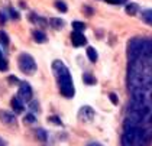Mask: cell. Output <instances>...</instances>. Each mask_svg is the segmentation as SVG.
<instances>
[{
  "label": "cell",
  "mask_w": 152,
  "mask_h": 146,
  "mask_svg": "<svg viewBox=\"0 0 152 146\" xmlns=\"http://www.w3.org/2000/svg\"><path fill=\"white\" fill-rule=\"evenodd\" d=\"M128 85L132 100L152 109V39H142L138 56L129 62Z\"/></svg>",
  "instance_id": "6da1fadb"
},
{
  "label": "cell",
  "mask_w": 152,
  "mask_h": 146,
  "mask_svg": "<svg viewBox=\"0 0 152 146\" xmlns=\"http://www.w3.org/2000/svg\"><path fill=\"white\" fill-rule=\"evenodd\" d=\"M52 72L57 78V82H58L59 93L67 99L74 97L75 88H74V84H72V77H71L67 65L61 59H55L52 62Z\"/></svg>",
  "instance_id": "7a4b0ae2"
},
{
  "label": "cell",
  "mask_w": 152,
  "mask_h": 146,
  "mask_svg": "<svg viewBox=\"0 0 152 146\" xmlns=\"http://www.w3.org/2000/svg\"><path fill=\"white\" fill-rule=\"evenodd\" d=\"M18 67L19 69L23 72L25 75H34L36 72V62L34 59V56L29 55V54H20L18 58Z\"/></svg>",
  "instance_id": "3957f363"
},
{
  "label": "cell",
  "mask_w": 152,
  "mask_h": 146,
  "mask_svg": "<svg viewBox=\"0 0 152 146\" xmlns=\"http://www.w3.org/2000/svg\"><path fill=\"white\" fill-rule=\"evenodd\" d=\"M94 116H96V113L91 107H88V106H84L81 107L80 110H78V119L84 122V123H90V122H93L94 120Z\"/></svg>",
  "instance_id": "277c9868"
},
{
  "label": "cell",
  "mask_w": 152,
  "mask_h": 146,
  "mask_svg": "<svg viewBox=\"0 0 152 146\" xmlns=\"http://www.w3.org/2000/svg\"><path fill=\"white\" fill-rule=\"evenodd\" d=\"M18 97H19L22 101H31L32 100V88H31V85H29L26 81H22V82H20Z\"/></svg>",
  "instance_id": "5b68a950"
},
{
  "label": "cell",
  "mask_w": 152,
  "mask_h": 146,
  "mask_svg": "<svg viewBox=\"0 0 152 146\" xmlns=\"http://www.w3.org/2000/svg\"><path fill=\"white\" fill-rule=\"evenodd\" d=\"M71 44H72V46H75V48L84 46L87 44V38L83 35V32L72 31V32H71Z\"/></svg>",
  "instance_id": "8992f818"
},
{
  "label": "cell",
  "mask_w": 152,
  "mask_h": 146,
  "mask_svg": "<svg viewBox=\"0 0 152 146\" xmlns=\"http://www.w3.org/2000/svg\"><path fill=\"white\" fill-rule=\"evenodd\" d=\"M0 120H1V123L7 124V126H16V123H18L16 116L7 110H0Z\"/></svg>",
  "instance_id": "52a82bcc"
},
{
  "label": "cell",
  "mask_w": 152,
  "mask_h": 146,
  "mask_svg": "<svg viewBox=\"0 0 152 146\" xmlns=\"http://www.w3.org/2000/svg\"><path fill=\"white\" fill-rule=\"evenodd\" d=\"M10 106H12V109L15 110V113H18V114H20V113L25 110L23 101L20 100L18 96H16V97H13L12 100H10Z\"/></svg>",
  "instance_id": "ba28073f"
},
{
  "label": "cell",
  "mask_w": 152,
  "mask_h": 146,
  "mask_svg": "<svg viewBox=\"0 0 152 146\" xmlns=\"http://www.w3.org/2000/svg\"><path fill=\"white\" fill-rule=\"evenodd\" d=\"M28 19L31 20V22H34L35 25H39V26H47L48 22L45 18H41V16H38L36 13H29L28 15Z\"/></svg>",
  "instance_id": "9c48e42d"
},
{
  "label": "cell",
  "mask_w": 152,
  "mask_h": 146,
  "mask_svg": "<svg viewBox=\"0 0 152 146\" xmlns=\"http://www.w3.org/2000/svg\"><path fill=\"white\" fill-rule=\"evenodd\" d=\"M32 36H34V41L38 42V44L47 42V35L44 34L42 31H34V32H32Z\"/></svg>",
  "instance_id": "30bf717a"
},
{
  "label": "cell",
  "mask_w": 152,
  "mask_h": 146,
  "mask_svg": "<svg viewBox=\"0 0 152 146\" xmlns=\"http://www.w3.org/2000/svg\"><path fill=\"white\" fill-rule=\"evenodd\" d=\"M49 25L54 28V29H57V31H61L62 28H64V20L62 19H59V18H52V19H49Z\"/></svg>",
  "instance_id": "8fae6325"
},
{
  "label": "cell",
  "mask_w": 152,
  "mask_h": 146,
  "mask_svg": "<svg viewBox=\"0 0 152 146\" xmlns=\"http://www.w3.org/2000/svg\"><path fill=\"white\" fill-rule=\"evenodd\" d=\"M138 10H139V6L136 3H128L126 7H125V12L128 13L129 16H135L138 13Z\"/></svg>",
  "instance_id": "7c38bea8"
},
{
  "label": "cell",
  "mask_w": 152,
  "mask_h": 146,
  "mask_svg": "<svg viewBox=\"0 0 152 146\" xmlns=\"http://www.w3.org/2000/svg\"><path fill=\"white\" fill-rule=\"evenodd\" d=\"M142 20L146 25L152 26V9H145L142 12Z\"/></svg>",
  "instance_id": "4fadbf2b"
},
{
  "label": "cell",
  "mask_w": 152,
  "mask_h": 146,
  "mask_svg": "<svg viewBox=\"0 0 152 146\" xmlns=\"http://www.w3.org/2000/svg\"><path fill=\"white\" fill-rule=\"evenodd\" d=\"M87 56H88V59H90L91 62H96L97 58H99V54H97V51L94 49L93 46H88V48H87Z\"/></svg>",
  "instance_id": "5bb4252c"
},
{
  "label": "cell",
  "mask_w": 152,
  "mask_h": 146,
  "mask_svg": "<svg viewBox=\"0 0 152 146\" xmlns=\"http://www.w3.org/2000/svg\"><path fill=\"white\" fill-rule=\"evenodd\" d=\"M83 81L87 84V85H94L97 81H96V77L94 75H91V74H84L83 75Z\"/></svg>",
  "instance_id": "9a60e30c"
},
{
  "label": "cell",
  "mask_w": 152,
  "mask_h": 146,
  "mask_svg": "<svg viewBox=\"0 0 152 146\" xmlns=\"http://www.w3.org/2000/svg\"><path fill=\"white\" fill-rule=\"evenodd\" d=\"M0 45L1 46H7L9 45V36L4 31H0Z\"/></svg>",
  "instance_id": "2e32d148"
},
{
  "label": "cell",
  "mask_w": 152,
  "mask_h": 146,
  "mask_svg": "<svg viewBox=\"0 0 152 146\" xmlns=\"http://www.w3.org/2000/svg\"><path fill=\"white\" fill-rule=\"evenodd\" d=\"M72 28H74V31H77V32H83V31L86 29V25L83 22L74 20V22H72Z\"/></svg>",
  "instance_id": "e0dca14e"
},
{
  "label": "cell",
  "mask_w": 152,
  "mask_h": 146,
  "mask_svg": "<svg viewBox=\"0 0 152 146\" xmlns=\"http://www.w3.org/2000/svg\"><path fill=\"white\" fill-rule=\"evenodd\" d=\"M36 136H38V139L39 140H42V142H45L48 137V133L44 130V129H36Z\"/></svg>",
  "instance_id": "ac0fdd59"
},
{
  "label": "cell",
  "mask_w": 152,
  "mask_h": 146,
  "mask_svg": "<svg viewBox=\"0 0 152 146\" xmlns=\"http://www.w3.org/2000/svg\"><path fill=\"white\" fill-rule=\"evenodd\" d=\"M23 122H25V123H28V124H34L36 122L35 114H32V113L26 114V116H25V119H23Z\"/></svg>",
  "instance_id": "d6986e66"
},
{
  "label": "cell",
  "mask_w": 152,
  "mask_h": 146,
  "mask_svg": "<svg viewBox=\"0 0 152 146\" xmlns=\"http://www.w3.org/2000/svg\"><path fill=\"white\" fill-rule=\"evenodd\" d=\"M55 7H57L59 12H62V13L67 12V4H65L62 0H57V1H55Z\"/></svg>",
  "instance_id": "ffe728a7"
},
{
  "label": "cell",
  "mask_w": 152,
  "mask_h": 146,
  "mask_svg": "<svg viewBox=\"0 0 152 146\" xmlns=\"http://www.w3.org/2000/svg\"><path fill=\"white\" fill-rule=\"evenodd\" d=\"M6 69H7V61L3 56H0V71H6Z\"/></svg>",
  "instance_id": "44dd1931"
},
{
  "label": "cell",
  "mask_w": 152,
  "mask_h": 146,
  "mask_svg": "<svg viewBox=\"0 0 152 146\" xmlns=\"http://www.w3.org/2000/svg\"><path fill=\"white\" fill-rule=\"evenodd\" d=\"M7 16L9 18H12V19H19V15H18V12L15 10V9H9V12H7Z\"/></svg>",
  "instance_id": "7402d4cb"
},
{
  "label": "cell",
  "mask_w": 152,
  "mask_h": 146,
  "mask_svg": "<svg viewBox=\"0 0 152 146\" xmlns=\"http://www.w3.org/2000/svg\"><path fill=\"white\" fill-rule=\"evenodd\" d=\"M109 99H110V101H112L113 104H117V103H119V99H117V96L115 93H110V94H109Z\"/></svg>",
  "instance_id": "603a6c76"
},
{
  "label": "cell",
  "mask_w": 152,
  "mask_h": 146,
  "mask_svg": "<svg viewBox=\"0 0 152 146\" xmlns=\"http://www.w3.org/2000/svg\"><path fill=\"white\" fill-rule=\"evenodd\" d=\"M7 81H9V84H10V85H15V84H18V78H16L15 75H10V77L7 78Z\"/></svg>",
  "instance_id": "cb8c5ba5"
},
{
  "label": "cell",
  "mask_w": 152,
  "mask_h": 146,
  "mask_svg": "<svg viewBox=\"0 0 152 146\" xmlns=\"http://www.w3.org/2000/svg\"><path fill=\"white\" fill-rule=\"evenodd\" d=\"M107 3H110V4H122V3H125L126 0H104Z\"/></svg>",
  "instance_id": "d4e9b609"
},
{
  "label": "cell",
  "mask_w": 152,
  "mask_h": 146,
  "mask_svg": "<svg viewBox=\"0 0 152 146\" xmlns=\"http://www.w3.org/2000/svg\"><path fill=\"white\" fill-rule=\"evenodd\" d=\"M7 19V16L4 15V12H0V23H4Z\"/></svg>",
  "instance_id": "484cf974"
},
{
  "label": "cell",
  "mask_w": 152,
  "mask_h": 146,
  "mask_svg": "<svg viewBox=\"0 0 152 146\" xmlns=\"http://www.w3.org/2000/svg\"><path fill=\"white\" fill-rule=\"evenodd\" d=\"M49 122H52V123H57V124H61V120H59L58 117H49Z\"/></svg>",
  "instance_id": "4316f807"
},
{
  "label": "cell",
  "mask_w": 152,
  "mask_h": 146,
  "mask_svg": "<svg viewBox=\"0 0 152 146\" xmlns=\"http://www.w3.org/2000/svg\"><path fill=\"white\" fill-rule=\"evenodd\" d=\"M84 10H87V12H86V15H87V16H90V15H93V9H90V7H87V6L84 7Z\"/></svg>",
  "instance_id": "83f0119b"
},
{
  "label": "cell",
  "mask_w": 152,
  "mask_h": 146,
  "mask_svg": "<svg viewBox=\"0 0 152 146\" xmlns=\"http://www.w3.org/2000/svg\"><path fill=\"white\" fill-rule=\"evenodd\" d=\"M86 146H103V145H100L99 142H90V143H87Z\"/></svg>",
  "instance_id": "f1b7e54d"
},
{
  "label": "cell",
  "mask_w": 152,
  "mask_h": 146,
  "mask_svg": "<svg viewBox=\"0 0 152 146\" xmlns=\"http://www.w3.org/2000/svg\"><path fill=\"white\" fill-rule=\"evenodd\" d=\"M0 146H7V145H6V142H4L1 137H0Z\"/></svg>",
  "instance_id": "f546056e"
},
{
  "label": "cell",
  "mask_w": 152,
  "mask_h": 146,
  "mask_svg": "<svg viewBox=\"0 0 152 146\" xmlns=\"http://www.w3.org/2000/svg\"><path fill=\"white\" fill-rule=\"evenodd\" d=\"M0 56H3V54H1V51H0Z\"/></svg>",
  "instance_id": "4dcf8cb0"
}]
</instances>
